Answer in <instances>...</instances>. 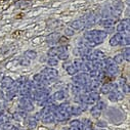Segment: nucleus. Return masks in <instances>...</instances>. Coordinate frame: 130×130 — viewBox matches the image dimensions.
<instances>
[{"label": "nucleus", "mask_w": 130, "mask_h": 130, "mask_svg": "<svg viewBox=\"0 0 130 130\" xmlns=\"http://www.w3.org/2000/svg\"><path fill=\"white\" fill-rule=\"evenodd\" d=\"M37 125V120L34 117H29L27 118V126L29 128H34Z\"/></svg>", "instance_id": "ddd939ff"}, {"label": "nucleus", "mask_w": 130, "mask_h": 130, "mask_svg": "<svg viewBox=\"0 0 130 130\" xmlns=\"http://www.w3.org/2000/svg\"><path fill=\"white\" fill-rule=\"evenodd\" d=\"M8 130H20V128H18V127H14V126H11Z\"/></svg>", "instance_id": "58836bf2"}, {"label": "nucleus", "mask_w": 130, "mask_h": 130, "mask_svg": "<svg viewBox=\"0 0 130 130\" xmlns=\"http://www.w3.org/2000/svg\"><path fill=\"white\" fill-rule=\"evenodd\" d=\"M6 121H7V117H6V116L2 115L1 117H0V125H3V124H5V123H7Z\"/></svg>", "instance_id": "2f4dec72"}, {"label": "nucleus", "mask_w": 130, "mask_h": 130, "mask_svg": "<svg viewBox=\"0 0 130 130\" xmlns=\"http://www.w3.org/2000/svg\"><path fill=\"white\" fill-rule=\"evenodd\" d=\"M25 56L28 59H35L37 57V52L34 50H28L25 52Z\"/></svg>", "instance_id": "2eb2a0df"}, {"label": "nucleus", "mask_w": 130, "mask_h": 130, "mask_svg": "<svg viewBox=\"0 0 130 130\" xmlns=\"http://www.w3.org/2000/svg\"><path fill=\"white\" fill-rule=\"evenodd\" d=\"M88 95L95 102H97L100 100V93H97V92H90V93H88Z\"/></svg>", "instance_id": "b1692460"}, {"label": "nucleus", "mask_w": 130, "mask_h": 130, "mask_svg": "<svg viewBox=\"0 0 130 130\" xmlns=\"http://www.w3.org/2000/svg\"><path fill=\"white\" fill-rule=\"evenodd\" d=\"M41 120L44 122V123H52L54 122V112H49L47 113L46 115H44Z\"/></svg>", "instance_id": "6e6552de"}, {"label": "nucleus", "mask_w": 130, "mask_h": 130, "mask_svg": "<svg viewBox=\"0 0 130 130\" xmlns=\"http://www.w3.org/2000/svg\"><path fill=\"white\" fill-rule=\"evenodd\" d=\"M122 35L121 34H116L114 37H112L111 38V40H110V44L112 45V46H116V45H119V44H121V41H122Z\"/></svg>", "instance_id": "0eeeda50"}, {"label": "nucleus", "mask_w": 130, "mask_h": 130, "mask_svg": "<svg viewBox=\"0 0 130 130\" xmlns=\"http://www.w3.org/2000/svg\"><path fill=\"white\" fill-rule=\"evenodd\" d=\"M104 62H105V64H106V67L111 66V64H115L114 59L111 58V57H107V58H105V59H104ZM116 64H117V63H116Z\"/></svg>", "instance_id": "bb28decb"}, {"label": "nucleus", "mask_w": 130, "mask_h": 130, "mask_svg": "<svg viewBox=\"0 0 130 130\" xmlns=\"http://www.w3.org/2000/svg\"><path fill=\"white\" fill-rule=\"evenodd\" d=\"M20 108L22 110H24L25 112H32L34 110L33 104H32L31 100L28 99V97H23V99L20 101Z\"/></svg>", "instance_id": "f03ea898"}, {"label": "nucleus", "mask_w": 130, "mask_h": 130, "mask_svg": "<svg viewBox=\"0 0 130 130\" xmlns=\"http://www.w3.org/2000/svg\"><path fill=\"white\" fill-rule=\"evenodd\" d=\"M12 83H13V80L10 77H8V76L3 77L2 80H1V86H2V88H9L12 85Z\"/></svg>", "instance_id": "423d86ee"}, {"label": "nucleus", "mask_w": 130, "mask_h": 130, "mask_svg": "<svg viewBox=\"0 0 130 130\" xmlns=\"http://www.w3.org/2000/svg\"><path fill=\"white\" fill-rule=\"evenodd\" d=\"M81 123H80V121H78V120H74V121H72L71 122V127L72 128H75V127H77V126H79Z\"/></svg>", "instance_id": "72a5a7b5"}, {"label": "nucleus", "mask_w": 130, "mask_h": 130, "mask_svg": "<svg viewBox=\"0 0 130 130\" xmlns=\"http://www.w3.org/2000/svg\"><path fill=\"white\" fill-rule=\"evenodd\" d=\"M122 55H123L124 59H126L127 61H129V59H130V48H129V47H126V48L124 49Z\"/></svg>", "instance_id": "6ab92c4d"}, {"label": "nucleus", "mask_w": 130, "mask_h": 130, "mask_svg": "<svg viewBox=\"0 0 130 130\" xmlns=\"http://www.w3.org/2000/svg\"><path fill=\"white\" fill-rule=\"evenodd\" d=\"M113 59H114L115 63H121V62H123L124 57H123V55H122V54H118V55H116Z\"/></svg>", "instance_id": "5701e85b"}, {"label": "nucleus", "mask_w": 130, "mask_h": 130, "mask_svg": "<svg viewBox=\"0 0 130 130\" xmlns=\"http://www.w3.org/2000/svg\"><path fill=\"white\" fill-rule=\"evenodd\" d=\"M63 99H64V91H62V90H59V91L55 92L52 95V100L53 101H61Z\"/></svg>", "instance_id": "f8f14e48"}, {"label": "nucleus", "mask_w": 130, "mask_h": 130, "mask_svg": "<svg viewBox=\"0 0 130 130\" xmlns=\"http://www.w3.org/2000/svg\"><path fill=\"white\" fill-rule=\"evenodd\" d=\"M2 78H3V76H2V74H0V82H1V80H2Z\"/></svg>", "instance_id": "a19ab883"}, {"label": "nucleus", "mask_w": 130, "mask_h": 130, "mask_svg": "<svg viewBox=\"0 0 130 130\" xmlns=\"http://www.w3.org/2000/svg\"><path fill=\"white\" fill-rule=\"evenodd\" d=\"M47 62H48V64H49L50 67H53V66H56V64L58 63V60L56 58H54V57H50L47 60Z\"/></svg>", "instance_id": "393cba45"}, {"label": "nucleus", "mask_w": 130, "mask_h": 130, "mask_svg": "<svg viewBox=\"0 0 130 130\" xmlns=\"http://www.w3.org/2000/svg\"><path fill=\"white\" fill-rule=\"evenodd\" d=\"M122 86H123V90H124V92H125V93H129V91H130V88H129V85H128V83H125V84H123Z\"/></svg>", "instance_id": "f704fd0d"}, {"label": "nucleus", "mask_w": 130, "mask_h": 130, "mask_svg": "<svg viewBox=\"0 0 130 130\" xmlns=\"http://www.w3.org/2000/svg\"><path fill=\"white\" fill-rule=\"evenodd\" d=\"M58 38H59V35H58L57 33H52V34H50L49 36H47L46 41H47V43H49V44H53V43L57 42Z\"/></svg>", "instance_id": "1a4fd4ad"}, {"label": "nucleus", "mask_w": 130, "mask_h": 130, "mask_svg": "<svg viewBox=\"0 0 130 130\" xmlns=\"http://www.w3.org/2000/svg\"><path fill=\"white\" fill-rule=\"evenodd\" d=\"M47 54H48L50 57H53V56L57 55V49H56V47H51V48L48 50Z\"/></svg>", "instance_id": "412c9836"}, {"label": "nucleus", "mask_w": 130, "mask_h": 130, "mask_svg": "<svg viewBox=\"0 0 130 130\" xmlns=\"http://www.w3.org/2000/svg\"><path fill=\"white\" fill-rule=\"evenodd\" d=\"M73 27H74L75 29H80V25H79V23H78V22L74 23V24H73Z\"/></svg>", "instance_id": "e433bc0d"}, {"label": "nucleus", "mask_w": 130, "mask_h": 130, "mask_svg": "<svg viewBox=\"0 0 130 130\" xmlns=\"http://www.w3.org/2000/svg\"><path fill=\"white\" fill-rule=\"evenodd\" d=\"M102 81L104 82V84H105V83H111L112 78H111L110 76H103V80H102Z\"/></svg>", "instance_id": "7c9ffc66"}, {"label": "nucleus", "mask_w": 130, "mask_h": 130, "mask_svg": "<svg viewBox=\"0 0 130 130\" xmlns=\"http://www.w3.org/2000/svg\"><path fill=\"white\" fill-rule=\"evenodd\" d=\"M107 37V33L102 31H92V32H87L84 35V38L87 41H92L96 45H99L103 42V40Z\"/></svg>", "instance_id": "f257e3e1"}, {"label": "nucleus", "mask_w": 130, "mask_h": 130, "mask_svg": "<svg viewBox=\"0 0 130 130\" xmlns=\"http://www.w3.org/2000/svg\"><path fill=\"white\" fill-rule=\"evenodd\" d=\"M20 64H21V66H29V64H30V60L28 58H26V57H22L20 59Z\"/></svg>", "instance_id": "c85d7f7f"}, {"label": "nucleus", "mask_w": 130, "mask_h": 130, "mask_svg": "<svg viewBox=\"0 0 130 130\" xmlns=\"http://www.w3.org/2000/svg\"><path fill=\"white\" fill-rule=\"evenodd\" d=\"M57 42H59L61 45H66V44H68L69 40H68V38H67L66 36H61V37H59V38H58Z\"/></svg>", "instance_id": "a878e982"}, {"label": "nucleus", "mask_w": 130, "mask_h": 130, "mask_svg": "<svg viewBox=\"0 0 130 130\" xmlns=\"http://www.w3.org/2000/svg\"><path fill=\"white\" fill-rule=\"evenodd\" d=\"M91 114L94 116V117H97L102 114V110L100 108H97V106H94L92 109H91Z\"/></svg>", "instance_id": "a211bd4d"}, {"label": "nucleus", "mask_w": 130, "mask_h": 130, "mask_svg": "<svg viewBox=\"0 0 130 130\" xmlns=\"http://www.w3.org/2000/svg\"><path fill=\"white\" fill-rule=\"evenodd\" d=\"M106 71H107V73H109V75L114 76V75H116L117 72H118V67L116 66V63H115V64H111V66H108V67L106 68Z\"/></svg>", "instance_id": "9d476101"}, {"label": "nucleus", "mask_w": 130, "mask_h": 130, "mask_svg": "<svg viewBox=\"0 0 130 130\" xmlns=\"http://www.w3.org/2000/svg\"><path fill=\"white\" fill-rule=\"evenodd\" d=\"M3 97H4V93H3L2 90H0V100H2Z\"/></svg>", "instance_id": "4c0bfd02"}, {"label": "nucleus", "mask_w": 130, "mask_h": 130, "mask_svg": "<svg viewBox=\"0 0 130 130\" xmlns=\"http://www.w3.org/2000/svg\"><path fill=\"white\" fill-rule=\"evenodd\" d=\"M66 70H67V72H68L70 75H75V74H77V73L79 72V71L76 69L75 66H72V63L69 64V66L66 68Z\"/></svg>", "instance_id": "dca6fc26"}, {"label": "nucleus", "mask_w": 130, "mask_h": 130, "mask_svg": "<svg viewBox=\"0 0 130 130\" xmlns=\"http://www.w3.org/2000/svg\"><path fill=\"white\" fill-rule=\"evenodd\" d=\"M125 27H127V28H128V25H125V24H124V22H123V23H121V24L118 26V31H119V32H121V31H124Z\"/></svg>", "instance_id": "473e14b6"}, {"label": "nucleus", "mask_w": 130, "mask_h": 130, "mask_svg": "<svg viewBox=\"0 0 130 130\" xmlns=\"http://www.w3.org/2000/svg\"><path fill=\"white\" fill-rule=\"evenodd\" d=\"M56 49H57V55L60 54V53H62V52H67V51H68L66 45H61V46H59V47H56Z\"/></svg>", "instance_id": "cd10ccee"}, {"label": "nucleus", "mask_w": 130, "mask_h": 130, "mask_svg": "<svg viewBox=\"0 0 130 130\" xmlns=\"http://www.w3.org/2000/svg\"><path fill=\"white\" fill-rule=\"evenodd\" d=\"M97 125H99V126H106L107 124H105L104 122H99V123H97Z\"/></svg>", "instance_id": "ea45409f"}, {"label": "nucleus", "mask_w": 130, "mask_h": 130, "mask_svg": "<svg viewBox=\"0 0 130 130\" xmlns=\"http://www.w3.org/2000/svg\"><path fill=\"white\" fill-rule=\"evenodd\" d=\"M73 34H74L73 30H71V29H66V35H68V36H72Z\"/></svg>", "instance_id": "c9c22d12"}, {"label": "nucleus", "mask_w": 130, "mask_h": 130, "mask_svg": "<svg viewBox=\"0 0 130 130\" xmlns=\"http://www.w3.org/2000/svg\"><path fill=\"white\" fill-rule=\"evenodd\" d=\"M93 53H94V56L96 59H101V58L105 57V53L100 51V50H95V51H93Z\"/></svg>", "instance_id": "4be33fe9"}, {"label": "nucleus", "mask_w": 130, "mask_h": 130, "mask_svg": "<svg viewBox=\"0 0 130 130\" xmlns=\"http://www.w3.org/2000/svg\"><path fill=\"white\" fill-rule=\"evenodd\" d=\"M117 85L116 84H112V83H105L103 86H102V92L105 93V94H108L110 93L111 91H115L117 90Z\"/></svg>", "instance_id": "39448f33"}, {"label": "nucleus", "mask_w": 130, "mask_h": 130, "mask_svg": "<svg viewBox=\"0 0 130 130\" xmlns=\"http://www.w3.org/2000/svg\"><path fill=\"white\" fill-rule=\"evenodd\" d=\"M88 86L90 88V90H96V89H100L101 87V82L97 81V80H94L92 82H88Z\"/></svg>", "instance_id": "4468645a"}, {"label": "nucleus", "mask_w": 130, "mask_h": 130, "mask_svg": "<svg viewBox=\"0 0 130 130\" xmlns=\"http://www.w3.org/2000/svg\"><path fill=\"white\" fill-rule=\"evenodd\" d=\"M68 57H69L68 51H67V52H62V53L58 54V58H59V59H67Z\"/></svg>", "instance_id": "c756f323"}, {"label": "nucleus", "mask_w": 130, "mask_h": 130, "mask_svg": "<svg viewBox=\"0 0 130 130\" xmlns=\"http://www.w3.org/2000/svg\"><path fill=\"white\" fill-rule=\"evenodd\" d=\"M27 116L25 115V113H14L13 114V118L15 119V120H18V121H21V120H23V119H25Z\"/></svg>", "instance_id": "aec40b11"}, {"label": "nucleus", "mask_w": 130, "mask_h": 130, "mask_svg": "<svg viewBox=\"0 0 130 130\" xmlns=\"http://www.w3.org/2000/svg\"><path fill=\"white\" fill-rule=\"evenodd\" d=\"M40 74H42L43 76H45L48 80H52V79H54V78L57 77L58 72L55 69H53V68H45Z\"/></svg>", "instance_id": "20e7f679"}, {"label": "nucleus", "mask_w": 130, "mask_h": 130, "mask_svg": "<svg viewBox=\"0 0 130 130\" xmlns=\"http://www.w3.org/2000/svg\"><path fill=\"white\" fill-rule=\"evenodd\" d=\"M83 62H84L83 58H77V59L74 60V66L76 67V69H77L78 71H81V68H82Z\"/></svg>", "instance_id": "f3484780"}, {"label": "nucleus", "mask_w": 130, "mask_h": 130, "mask_svg": "<svg viewBox=\"0 0 130 130\" xmlns=\"http://www.w3.org/2000/svg\"><path fill=\"white\" fill-rule=\"evenodd\" d=\"M83 112V109L79 106H74V107H70V114L71 115H80L81 113Z\"/></svg>", "instance_id": "9b49d317"}, {"label": "nucleus", "mask_w": 130, "mask_h": 130, "mask_svg": "<svg viewBox=\"0 0 130 130\" xmlns=\"http://www.w3.org/2000/svg\"><path fill=\"white\" fill-rule=\"evenodd\" d=\"M2 115H3V112H2V111H0V117H1Z\"/></svg>", "instance_id": "79ce46f5"}, {"label": "nucleus", "mask_w": 130, "mask_h": 130, "mask_svg": "<svg viewBox=\"0 0 130 130\" xmlns=\"http://www.w3.org/2000/svg\"><path fill=\"white\" fill-rule=\"evenodd\" d=\"M88 76L86 74H79V75H76L75 77H73V82L75 83V85H78V86H84L86 83H88Z\"/></svg>", "instance_id": "7ed1b4c3"}]
</instances>
